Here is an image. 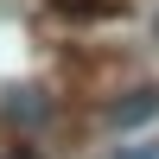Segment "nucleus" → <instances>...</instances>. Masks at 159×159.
<instances>
[{
    "mask_svg": "<svg viewBox=\"0 0 159 159\" xmlns=\"http://www.w3.org/2000/svg\"><path fill=\"white\" fill-rule=\"evenodd\" d=\"M153 115H159V89H127L108 108V127H147Z\"/></svg>",
    "mask_w": 159,
    "mask_h": 159,
    "instance_id": "1",
    "label": "nucleus"
},
{
    "mask_svg": "<svg viewBox=\"0 0 159 159\" xmlns=\"http://www.w3.org/2000/svg\"><path fill=\"white\" fill-rule=\"evenodd\" d=\"M153 32H159V13H153Z\"/></svg>",
    "mask_w": 159,
    "mask_h": 159,
    "instance_id": "2",
    "label": "nucleus"
},
{
    "mask_svg": "<svg viewBox=\"0 0 159 159\" xmlns=\"http://www.w3.org/2000/svg\"><path fill=\"white\" fill-rule=\"evenodd\" d=\"M13 159H32V153H13Z\"/></svg>",
    "mask_w": 159,
    "mask_h": 159,
    "instance_id": "3",
    "label": "nucleus"
}]
</instances>
